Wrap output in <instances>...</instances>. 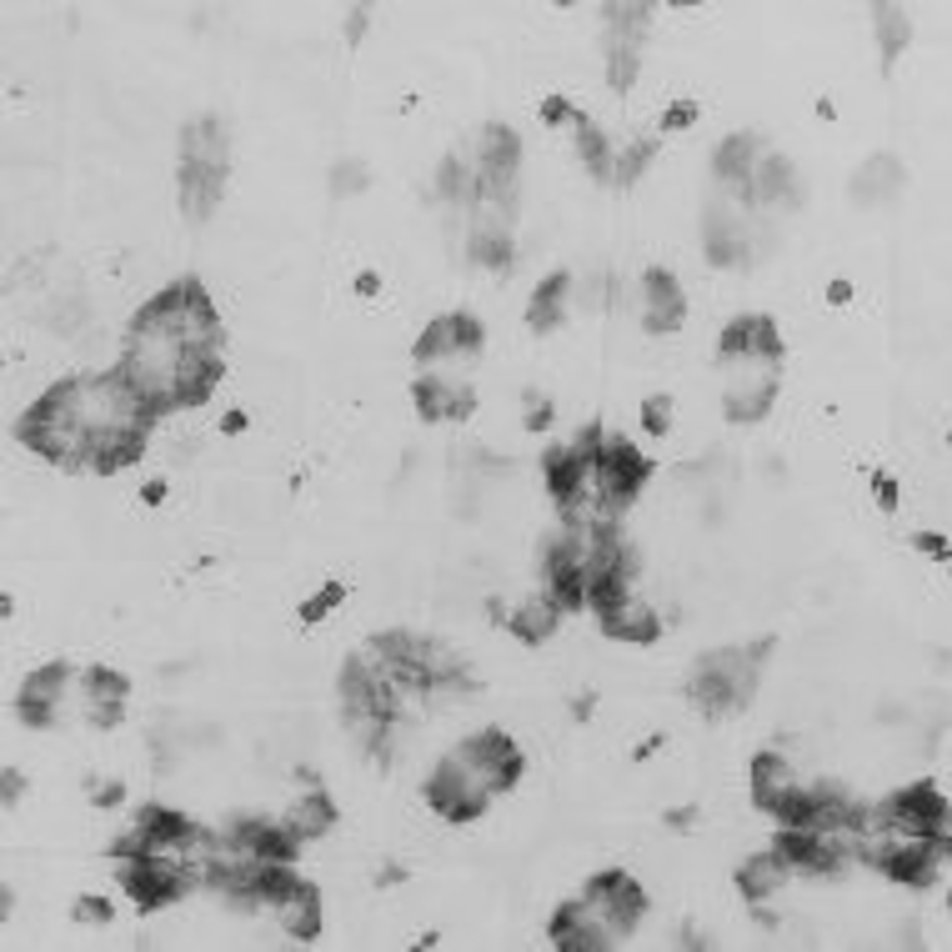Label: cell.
Instances as JSON below:
<instances>
[{
	"mask_svg": "<svg viewBox=\"0 0 952 952\" xmlns=\"http://www.w3.org/2000/svg\"><path fill=\"white\" fill-rule=\"evenodd\" d=\"M15 442L30 446L36 457H46L61 471H86L91 461V431L76 417V377L55 381L51 392H40L30 411L15 421Z\"/></svg>",
	"mask_w": 952,
	"mask_h": 952,
	"instance_id": "6da1fadb",
	"label": "cell"
},
{
	"mask_svg": "<svg viewBox=\"0 0 952 952\" xmlns=\"http://www.w3.org/2000/svg\"><path fill=\"white\" fill-rule=\"evenodd\" d=\"M727 371V392H722V411L737 427H757V421L772 411L777 392H783V361H762V356H747V361L722 366Z\"/></svg>",
	"mask_w": 952,
	"mask_h": 952,
	"instance_id": "7a4b0ae2",
	"label": "cell"
},
{
	"mask_svg": "<svg viewBox=\"0 0 952 952\" xmlns=\"http://www.w3.org/2000/svg\"><path fill=\"white\" fill-rule=\"evenodd\" d=\"M647 477H652V461L642 457L626 436H607V442H601V452H597V492L607 496V507H612L617 517L637 502V492L647 486Z\"/></svg>",
	"mask_w": 952,
	"mask_h": 952,
	"instance_id": "3957f363",
	"label": "cell"
},
{
	"mask_svg": "<svg viewBox=\"0 0 952 952\" xmlns=\"http://www.w3.org/2000/svg\"><path fill=\"white\" fill-rule=\"evenodd\" d=\"M226 181H231V156L216 161H181L176 170V191H181V216L186 221H206L221 206Z\"/></svg>",
	"mask_w": 952,
	"mask_h": 952,
	"instance_id": "277c9868",
	"label": "cell"
},
{
	"mask_svg": "<svg viewBox=\"0 0 952 952\" xmlns=\"http://www.w3.org/2000/svg\"><path fill=\"white\" fill-rule=\"evenodd\" d=\"M687 321V296H682V281L667 266L642 271V331L647 337H672V331Z\"/></svg>",
	"mask_w": 952,
	"mask_h": 952,
	"instance_id": "5b68a950",
	"label": "cell"
},
{
	"mask_svg": "<svg viewBox=\"0 0 952 952\" xmlns=\"http://www.w3.org/2000/svg\"><path fill=\"white\" fill-rule=\"evenodd\" d=\"M411 406H417L421 421H467L477 411V396H471L467 381H446L442 371H421L411 381Z\"/></svg>",
	"mask_w": 952,
	"mask_h": 952,
	"instance_id": "8992f818",
	"label": "cell"
},
{
	"mask_svg": "<svg viewBox=\"0 0 952 952\" xmlns=\"http://www.w3.org/2000/svg\"><path fill=\"white\" fill-rule=\"evenodd\" d=\"M271 913V923L281 927V938L291 942H312L316 932H321V892H316V883H306V877H296V883L281 892V898L266 907Z\"/></svg>",
	"mask_w": 952,
	"mask_h": 952,
	"instance_id": "52a82bcc",
	"label": "cell"
},
{
	"mask_svg": "<svg viewBox=\"0 0 952 952\" xmlns=\"http://www.w3.org/2000/svg\"><path fill=\"white\" fill-rule=\"evenodd\" d=\"M902 186H907V166H902L892 151H877V156H867L852 170L848 191L858 206H887L892 196H902Z\"/></svg>",
	"mask_w": 952,
	"mask_h": 952,
	"instance_id": "ba28073f",
	"label": "cell"
},
{
	"mask_svg": "<svg viewBox=\"0 0 952 952\" xmlns=\"http://www.w3.org/2000/svg\"><path fill=\"white\" fill-rule=\"evenodd\" d=\"M597 626H601V637L637 642V647H652V642L662 637V617H657V607L647 597H626L622 607H612L607 617H597Z\"/></svg>",
	"mask_w": 952,
	"mask_h": 952,
	"instance_id": "9c48e42d",
	"label": "cell"
},
{
	"mask_svg": "<svg viewBox=\"0 0 952 952\" xmlns=\"http://www.w3.org/2000/svg\"><path fill=\"white\" fill-rule=\"evenodd\" d=\"M762 156H767V141L757 131H737L712 151V176H718V186H742V181H752V170L762 166Z\"/></svg>",
	"mask_w": 952,
	"mask_h": 952,
	"instance_id": "30bf717a",
	"label": "cell"
},
{
	"mask_svg": "<svg viewBox=\"0 0 952 952\" xmlns=\"http://www.w3.org/2000/svg\"><path fill=\"white\" fill-rule=\"evenodd\" d=\"M787 883H792V862H787L777 848L757 852V858H747L742 867H737V892H742L747 902H767V898H777V892H783Z\"/></svg>",
	"mask_w": 952,
	"mask_h": 952,
	"instance_id": "8fae6325",
	"label": "cell"
},
{
	"mask_svg": "<svg viewBox=\"0 0 952 952\" xmlns=\"http://www.w3.org/2000/svg\"><path fill=\"white\" fill-rule=\"evenodd\" d=\"M567 296H572V271H551L536 281L532 301H526V327L532 337H551L567 321Z\"/></svg>",
	"mask_w": 952,
	"mask_h": 952,
	"instance_id": "7c38bea8",
	"label": "cell"
},
{
	"mask_svg": "<svg viewBox=\"0 0 952 952\" xmlns=\"http://www.w3.org/2000/svg\"><path fill=\"white\" fill-rule=\"evenodd\" d=\"M471 161H477L482 176H517V166H522V136L511 131L507 120H486Z\"/></svg>",
	"mask_w": 952,
	"mask_h": 952,
	"instance_id": "4fadbf2b",
	"label": "cell"
},
{
	"mask_svg": "<svg viewBox=\"0 0 952 952\" xmlns=\"http://www.w3.org/2000/svg\"><path fill=\"white\" fill-rule=\"evenodd\" d=\"M561 607L557 601L547 597V592H542V597H526L522 607H511V617H507V632L517 642H522V647H542V642H551L557 637V626H561Z\"/></svg>",
	"mask_w": 952,
	"mask_h": 952,
	"instance_id": "5bb4252c",
	"label": "cell"
},
{
	"mask_svg": "<svg viewBox=\"0 0 952 952\" xmlns=\"http://www.w3.org/2000/svg\"><path fill=\"white\" fill-rule=\"evenodd\" d=\"M747 783H752V808L772 812L777 808V797H787L797 787V772L783 752H757L752 767H747Z\"/></svg>",
	"mask_w": 952,
	"mask_h": 952,
	"instance_id": "9a60e30c",
	"label": "cell"
},
{
	"mask_svg": "<svg viewBox=\"0 0 952 952\" xmlns=\"http://www.w3.org/2000/svg\"><path fill=\"white\" fill-rule=\"evenodd\" d=\"M281 822H287V833L296 837V842H316V837H327L331 827H337V802H331L321 787H312V792H301L296 802L281 812Z\"/></svg>",
	"mask_w": 952,
	"mask_h": 952,
	"instance_id": "2e32d148",
	"label": "cell"
},
{
	"mask_svg": "<svg viewBox=\"0 0 952 952\" xmlns=\"http://www.w3.org/2000/svg\"><path fill=\"white\" fill-rule=\"evenodd\" d=\"M873 36H877L883 71H892L898 55L913 46V15L902 11V5H892V0H883V5H873Z\"/></svg>",
	"mask_w": 952,
	"mask_h": 952,
	"instance_id": "e0dca14e",
	"label": "cell"
},
{
	"mask_svg": "<svg viewBox=\"0 0 952 952\" xmlns=\"http://www.w3.org/2000/svg\"><path fill=\"white\" fill-rule=\"evenodd\" d=\"M572 136H576V156H582V166L592 170V181L607 186V181L617 176V156H612V141H607V131H601V126L587 116V111H576Z\"/></svg>",
	"mask_w": 952,
	"mask_h": 952,
	"instance_id": "ac0fdd59",
	"label": "cell"
},
{
	"mask_svg": "<svg viewBox=\"0 0 952 952\" xmlns=\"http://www.w3.org/2000/svg\"><path fill=\"white\" fill-rule=\"evenodd\" d=\"M657 5H601V21H607V46H632L642 51L647 46V30H652Z\"/></svg>",
	"mask_w": 952,
	"mask_h": 952,
	"instance_id": "d6986e66",
	"label": "cell"
},
{
	"mask_svg": "<svg viewBox=\"0 0 952 952\" xmlns=\"http://www.w3.org/2000/svg\"><path fill=\"white\" fill-rule=\"evenodd\" d=\"M471 262L486 266V271H507L517 262V241H511V226H492V221H477L471 226Z\"/></svg>",
	"mask_w": 952,
	"mask_h": 952,
	"instance_id": "ffe728a7",
	"label": "cell"
},
{
	"mask_svg": "<svg viewBox=\"0 0 952 952\" xmlns=\"http://www.w3.org/2000/svg\"><path fill=\"white\" fill-rule=\"evenodd\" d=\"M421 371H431L436 361H457V327H452V316H431V327L417 337L411 346Z\"/></svg>",
	"mask_w": 952,
	"mask_h": 952,
	"instance_id": "44dd1931",
	"label": "cell"
},
{
	"mask_svg": "<svg viewBox=\"0 0 952 952\" xmlns=\"http://www.w3.org/2000/svg\"><path fill=\"white\" fill-rule=\"evenodd\" d=\"M80 697L86 702H126L131 697V677L116 667H86L80 672Z\"/></svg>",
	"mask_w": 952,
	"mask_h": 952,
	"instance_id": "7402d4cb",
	"label": "cell"
},
{
	"mask_svg": "<svg viewBox=\"0 0 952 952\" xmlns=\"http://www.w3.org/2000/svg\"><path fill=\"white\" fill-rule=\"evenodd\" d=\"M657 151H662V145H657V136H637V141H632V145L622 151V156H617V176H612V186H637L642 176H647V166L657 161Z\"/></svg>",
	"mask_w": 952,
	"mask_h": 952,
	"instance_id": "603a6c76",
	"label": "cell"
},
{
	"mask_svg": "<svg viewBox=\"0 0 952 952\" xmlns=\"http://www.w3.org/2000/svg\"><path fill=\"white\" fill-rule=\"evenodd\" d=\"M341 601H346V582H321V587H316L312 597L296 607V617H301L306 626H316V622H327V617L337 612Z\"/></svg>",
	"mask_w": 952,
	"mask_h": 952,
	"instance_id": "cb8c5ba5",
	"label": "cell"
},
{
	"mask_svg": "<svg viewBox=\"0 0 952 952\" xmlns=\"http://www.w3.org/2000/svg\"><path fill=\"white\" fill-rule=\"evenodd\" d=\"M637 66H642V51H632V46H607V86H612L617 96L632 91Z\"/></svg>",
	"mask_w": 952,
	"mask_h": 952,
	"instance_id": "d4e9b609",
	"label": "cell"
},
{
	"mask_svg": "<svg viewBox=\"0 0 952 952\" xmlns=\"http://www.w3.org/2000/svg\"><path fill=\"white\" fill-rule=\"evenodd\" d=\"M452 327H457V361H477L486 346V327L467 312H452Z\"/></svg>",
	"mask_w": 952,
	"mask_h": 952,
	"instance_id": "484cf974",
	"label": "cell"
},
{
	"mask_svg": "<svg viewBox=\"0 0 952 952\" xmlns=\"http://www.w3.org/2000/svg\"><path fill=\"white\" fill-rule=\"evenodd\" d=\"M366 186H371V170H366L356 156L331 166V196H361Z\"/></svg>",
	"mask_w": 952,
	"mask_h": 952,
	"instance_id": "4316f807",
	"label": "cell"
},
{
	"mask_svg": "<svg viewBox=\"0 0 952 952\" xmlns=\"http://www.w3.org/2000/svg\"><path fill=\"white\" fill-rule=\"evenodd\" d=\"M80 327H86V301L61 296V301L51 306V331H55V337H76Z\"/></svg>",
	"mask_w": 952,
	"mask_h": 952,
	"instance_id": "83f0119b",
	"label": "cell"
},
{
	"mask_svg": "<svg viewBox=\"0 0 952 952\" xmlns=\"http://www.w3.org/2000/svg\"><path fill=\"white\" fill-rule=\"evenodd\" d=\"M697 116H702V105H697V101H672L662 116H657V131H662V136L691 131V126H697Z\"/></svg>",
	"mask_w": 952,
	"mask_h": 952,
	"instance_id": "f1b7e54d",
	"label": "cell"
},
{
	"mask_svg": "<svg viewBox=\"0 0 952 952\" xmlns=\"http://www.w3.org/2000/svg\"><path fill=\"white\" fill-rule=\"evenodd\" d=\"M642 431L647 436H667L672 431V396H647L642 402Z\"/></svg>",
	"mask_w": 952,
	"mask_h": 952,
	"instance_id": "f546056e",
	"label": "cell"
},
{
	"mask_svg": "<svg viewBox=\"0 0 952 952\" xmlns=\"http://www.w3.org/2000/svg\"><path fill=\"white\" fill-rule=\"evenodd\" d=\"M551 421H557V406H551V396L526 392V417H522V427L532 431V436H542V431H551Z\"/></svg>",
	"mask_w": 952,
	"mask_h": 952,
	"instance_id": "4dcf8cb0",
	"label": "cell"
},
{
	"mask_svg": "<svg viewBox=\"0 0 952 952\" xmlns=\"http://www.w3.org/2000/svg\"><path fill=\"white\" fill-rule=\"evenodd\" d=\"M71 917H76V923H111V917H116V902L101 898V892H86V898H76Z\"/></svg>",
	"mask_w": 952,
	"mask_h": 952,
	"instance_id": "1f68e13d",
	"label": "cell"
},
{
	"mask_svg": "<svg viewBox=\"0 0 952 952\" xmlns=\"http://www.w3.org/2000/svg\"><path fill=\"white\" fill-rule=\"evenodd\" d=\"M80 718L91 722L96 732H111V727H120V718H126V702H86L80 707Z\"/></svg>",
	"mask_w": 952,
	"mask_h": 952,
	"instance_id": "d6a6232c",
	"label": "cell"
},
{
	"mask_svg": "<svg viewBox=\"0 0 952 952\" xmlns=\"http://www.w3.org/2000/svg\"><path fill=\"white\" fill-rule=\"evenodd\" d=\"M91 792V808H120L126 802V783L120 777H105V783H91L86 787Z\"/></svg>",
	"mask_w": 952,
	"mask_h": 952,
	"instance_id": "836d02e7",
	"label": "cell"
},
{
	"mask_svg": "<svg viewBox=\"0 0 952 952\" xmlns=\"http://www.w3.org/2000/svg\"><path fill=\"white\" fill-rule=\"evenodd\" d=\"M913 551H923L932 561H952V542L942 532H913Z\"/></svg>",
	"mask_w": 952,
	"mask_h": 952,
	"instance_id": "e575fe53",
	"label": "cell"
},
{
	"mask_svg": "<svg viewBox=\"0 0 952 952\" xmlns=\"http://www.w3.org/2000/svg\"><path fill=\"white\" fill-rule=\"evenodd\" d=\"M542 120H547V126H572L576 105L567 101V96H547V101H542Z\"/></svg>",
	"mask_w": 952,
	"mask_h": 952,
	"instance_id": "d590c367",
	"label": "cell"
},
{
	"mask_svg": "<svg viewBox=\"0 0 952 952\" xmlns=\"http://www.w3.org/2000/svg\"><path fill=\"white\" fill-rule=\"evenodd\" d=\"M26 772L21 767H5L0 772V802H5V808H15V802H21V797H26Z\"/></svg>",
	"mask_w": 952,
	"mask_h": 952,
	"instance_id": "8d00e7d4",
	"label": "cell"
},
{
	"mask_svg": "<svg viewBox=\"0 0 952 952\" xmlns=\"http://www.w3.org/2000/svg\"><path fill=\"white\" fill-rule=\"evenodd\" d=\"M873 496H877V507H883L887 517H892V511H898V502H902V492H898V482H892V477H873Z\"/></svg>",
	"mask_w": 952,
	"mask_h": 952,
	"instance_id": "74e56055",
	"label": "cell"
},
{
	"mask_svg": "<svg viewBox=\"0 0 952 952\" xmlns=\"http://www.w3.org/2000/svg\"><path fill=\"white\" fill-rule=\"evenodd\" d=\"M366 21H371V5H356V11L346 15V40H352V46H361V36H366Z\"/></svg>",
	"mask_w": 952,
	"mask_h": 952,
	"instance_id": "f35d334b",
	"label": "cell"
},
{
	"mask_svg": "<svg viewBox=\"0 0 952 952\" xmlns=\"http://www.w3.org/2000/svg\"><path fill=\"white\" fill-rule=\"evenodd\" d=\"M166 496H170V482H166V477H151V482H141V502H145V507H161Z\"/></svg>",
	"mask_w": 952,
	"mask_h": 952,
	"instance_id": "ab89813d",
	"label": "cell"
},
{
	"mask_svg": "<svg viewBox=\"0 0 952 952\" xmlns=\"http://www.w3.org/2000/svg\"><path fill=\"white\" fill-rule=\"evenodd\" d=\"M592 712H597V691H576L572 697V722H592Z\"/></svg>",
	"mask_w": 952,
	"mask_h": 952,
	"instance_id": "60d3db41",
	"label": "cell"
},
{
	"mask_svg": "<svg viewBox=\"0 0 952 952\" xmlns=\"http://www.w3.org/2000/svg\"><path fill=\"white\" fill-rule=\"evenodd\" d=\"M691 822H697V808H672L667 812V827H677V833H687Z\"/></svg>",
	"mask_w": 952,
	"mask_h": 952,
	"instance_id": "b9f144b4",
	"label": "cell"
},
{
	"mask_svg": "<svg viewBox=\"0 0 952 952\" xmlns=\"http://www.w3.org/2000/svg\"><path fill=\"white\" fill-rule=\"evenodd\" d=\"M396 883H406V867L402 862H386V867L377 873V887H396Z\"/></svg>",
	"mask_w": 952,
	"mask_h": 952,
	"instance_id": "7bdbcfd3",
	"label": "cell"
},
{
	"mask_svg": "<svg viewBox=\"0 0 952 952\" xmlns=\"http://www.w3.org/2000/svg\"><path fill=\"white\" fill-rule=\"evenodd\" d=\"M381 291V271H361L356 276V296H377Z\"/></svg>",
	"mask_w": 952,
	"mask_h": 952,
	"instance_id": "ee69618b",
	"label": "cell"
},
{
	"mask_svg": "<svg viewBox=\"0 0 952 952\" xmlns=\"http://www.w3.org/2000/svg\"><path fill=\"white\" fill-rule=\"evenodd\" d=\"M827 301H833V306H848V301H852V281H842V276H837L833 287H827Z\"/></svg>",
	"mask_w": 952,
	"mask_h": 952,
	"instance_id": "f6af8a7d",
	"label": "cell"
},
{
	"mask_svg": "<svg viewBox=\"0 0 952 952\" xmlns=\"http://www.w3.org/2000/svg\"><path fill=\"white\" fill-rule=\"evenodd\" d=\"M246 427H251L246 411H226V417H221V431H226V436H236V431H246Z\"/></svg>",
	"mask_w": 952,
	"mask_h": 952,
	"instance_id": "bcb514c9",
	"label": "cell"
},
{
	"mask_svg": "<svg viewBox=\"0 0 952 952\" xmlns=\"http://www.w3.org/2000/svg\"><path fill=\"white\" fill-rule=\"evenodd\" d=\"M682 948L702 952V948H712V938H707V932H697V927H687V932H682Z\"/></svg>",
	"mask_w": 952,
	"mask_h": 952,
	"instance_id": "7dc6e473",
	"label": "cell"
},
{
	"mask_svg": "<svg viewBox=\"0 0 952 952\" xmlns=\"http://www.w3.org/2000/svg\"><path fill=\"white\" fill-rule=\"evenodd\" d=\"M0 917H15V887H0Z\"/></svg>",
	"mask_w": 952,
	"mask_h": 952,
	"instance_id": "c3c4849f",
	"label": "cell"
},
{
	"mask_svg": "<svg viewBox=\"0 0 952 952\" xmlns=\"http://www.w3.org/2000/svg\"><path fill=\"white\" fill-rule=\"evenodd\" d=\"M657 747H662V737H647V742H642V747H637V752H632V757H637V762H647V757H652Z\"/></svg>",
	"mask_w": 952,
	"mask_h": 952,
	"instance_id": "681fc988",
	"label": "cell"
},
{
	"mask_svg": "<svg viewBox=\"0 0 952 952\" xmlns=\"http://www.w3.org/2000/svg\"><path fill=\"white\" fill-rule=\"evenodd\" d=\"M948 907H952V892H948Z\"/></svg>",
	"mask_w": 952,
	"mask_h": 952,
	"instance_id": "f907efd6",
	"label": "cell"
},
{
	"mask_svg": "<svg viewBox=\"0 0 952 952\" xmlns=\"http://www.w3.org/2000/svg\"><path fill=\"white\" fill-rule=\"evenodd\" d=\"M948 442H952V436H948Z\"/></svg>",
	"mask_w": 952,
	"mask_h": 952,
	"instance_id": "816d5d0a",
	"label": "cell"
}]
</instances>
